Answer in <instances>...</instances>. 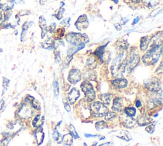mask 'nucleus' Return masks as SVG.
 <instances>
[{"label": "nucleus", "instance_id": "nucleus-1", "mask_svg": "<svg viewBox=\"0 0 163 146\" xmlns=\"http://www.w3.org/2000/svg\"><path fill=\"white\" fill-rule=\"evenodd\" d=\"M126 64L127 59L124 53H122L119 54L113 60L112 64L111 71L113 76L118 78H122L126 71Z\"/></svg>", "mask_w": 163, "mask_h": 146}, {"label": "nucleus", "instance_id": "nucleus-2", "mask_svg": "<svg viewBox=\"0 0 163 146\" xmlns=\"http://www.w3.org/2000/svg\"><path fill=\"white\" fill-rule=\"evenodd\" d=\"M162 53V45H152L150 50L142 57L143 63L147 66H153L159 60Z\"/></svg>", "mask_w": 163, "mask_h": 146}, {"label": "nucleus", "instance_id": "nucleus-3", "mask_svg": "<svg viewBox=\"0 0 163 146\" xmlns=\"http://www.w3.org/2000/svg\"><path fill=\"white\" fill-rule=\"evenodd\" d=\"M65 38L66 41L73 46H78L89 42V39L86 34L75 33V32H70L66 34Z\"/></svg>", "mask_w": 163, "mask_h": 146}, {"label": "nucleus", "instance_id": "nucleus-4", "mask_svg": "<svg viewBox=\"0 0 163 146\" xmlns=\"http://www.w3.org/2000/svg\"><path fill=\"white\" fill-rule=\"evenodd\" d=\"M90 110L93 116L96 117H101L105 116L108 109L102 103L99 101L94 102L90 106Z\"/></svg>", "mask_w": 163, "mask_h": 146}, {"label": "nucleus", "instance_id": "nucleus-5", "mask_svg": "<svg viewBox=\"0 0 163 146\" xmlns=\"http://www.w3.org/2000/svg\"><path fill=\"white\" fill-rule=\"evenodd\" d=\"M82 91L85 94V99L88 102H92L96 98V92L94 90L93 85L88 82L85 81L82 82L80 86Z\"/></svg>", "mask_w": 163, "mask_h": 146}, {"label": "nucleus", "instance_id": "nucleus-6", "mask_svg": "<svg viewBox=\"0 0 163 146\" xmlns=\"http://www.w3.org/2000/svg\"><path fill=\"white\" fill-rule=\"evenodd\" d=\"M144 85L149 91L154 92H157L161 90V84L160 81L156 77L147 79L146 82H145Z\"/></svg>", "mask_w": 163, "mask_h": 146}, {"label": "nucleus", "instance_id": "nucleus-7", "mask_svg": "<svg viewBox=\"0 0 163 146\" xmlns=\"http://www.w3.org/2000/svg\"><path fill=\"white\" fill-rule=\"evenodd\" d=\"M140 60V56L136 53H132L130 55L128 60L127 61L126 67L129 72H131L139 63Z\"/></svg>", "mask_w": 163, "mask_h": 146}, {"label": "nucleus", "instance_id": "nucleus-8", "mask_svg": "<svg viewBox=\"0 0 163 146\" xmlns=\"http://www.w3.org/2000/svg\"><path fill=\"white\" fill-rule=\"evenodd\" d=\"M82 79V73L80 70L77 69H73L70 70L68 80L71 84H76L79 82Z\"/></svg>", "mask_w": 163, "mask_h": 146}, {"label": "nucleus", "instance_id": "nucleus-9", "mask_svg": "<svg viewBox=\"0 0 163 146\" xmlns=\"http://www.w3.org/2000/svg\"><path fill=\"white\" fill-rule=\"evenodd\" d=\"M89 21L87 15L84 14L80 15L75 22V26L79 31L86 30L89 26Z\"/></svg>", "mask_w": 163, "mask_h": 146}, {"label": "nucleus", "instance_id": "nucleus-10", "mask_svg": "<svg viewBox=\"0 0 163 146\" xmlns=\"http://www.w3.org/2000/svg\"><path fill=\"white\" fill-rule=\"evenodd\" d=\"M19 113L20 116H21L22 117L28 119V118L31 117L32 116V114H33L34 112L31 108V106L29 107L28 105L23 104L21 106L19 111Z\"/></svg>", "mask_w": 163, "mask_h": 146}, {"label": "nucleus", "instance_id": "nucleus-11", "mask_svg": "<svg viewBox=\"0 0 163 146\" xmlns=\"http://www.w3.org/2000/svg\"><path fill=\"white\" fill-rule=\"evenodd\" d=\"M120 120H121L122 125L126 128H132L135 126L136 121L135 120L131 117H129L127 115H121L120 116Z\"/></svg>", "mask_w": 163, "mask_h": 146}, {"label": "nucleus", "instance_id": "nucleus-12", "mask_svg": "<svg viewBox=\"0 0 163 146\" xmlns=\"http://www.w3.org/2000/svg\"><path fill=\"white\" fill-rule=\"evenodd\" d=\"M80 91L76 88H73L68 95V101L71 104H74L80 97Z\"/></svg>", "mask_w": 163, "mask_h": 146}, {"label": "nucleus", "instance_id": "nucleus-13", "mask_svg": "<svg viewBox=\"0 0 163 146\" xmlns=\"http://www.w3.org/2000/svg\"><path fill=\"white\" fill-rule=\"evenodd\" d=\"M112 85L116 88H124L127 86L128 82L125 78H118L112 82Z\"/></svg>", "mask_w": 163, "mask_h": 146}, {"label": "nucleus", "instance_id": "nucleus-14", "mask_svg": "<svg viewBox=\"0 0 163 146\" xmlns=\"http://www.w3.org/2000/svg\"><path fill=\"white\" fill-rule=\"evenodd\" d=\"M14 4V0H0V9L4 11L11 10Z\"/></svg>", "mask_w": 163, "mask_h": 146}, {"label": "nucleus", "instance_id": "nucleus-15", "mask_svg": "<svg viewBox=\"0 0 163 146\" xmlns=\"http://www.w3.org/2000/svg\"><path fill=\"white\" fill-rule=\"evenodd\" d=\"M123 108V102H122V99L120 97H118L113 100V105L112 109L117 112H120Z\"/></svg>", "mask_w": 163, "mask_h": 146}, {"label": "nucleus", "instance_id": "nucleus-16", "mask_svg": "<svg viewBox=\"0 0 163 146\" xmlns=\"http://www.w3.org/2000/svg\"><path fill=\"white\" fill-rule=\"evenodd\" d=\"M151 123L150 118L146 115H142L137 118V123L140 126H147Z\"/></svg>", "mask_w": 163, "mask_h": 146}, {"label": "nucleus", "instance_id": "nucleus-17", "mask_svg": "<svg viewBox=\"0 0 163 146\" xmlns=\"http://www.w3.org/2000/svg\"><path fill=\"white\" fill-rule=\"evenodd\" d=\"M151 39L149 37H143L140 40V50L142 51H145L149 46Z\"/></svg>", "mask_w": 163, "mask_h": 146}, {"label": "nucleus", "instance_id": "nucleus-18", "mask_svg": "<svg viewBox=\"0 0 163 146\" xmlns=\"http://www.w3.org/2000/svg\"><path fill=\"white\" fill-rule=\"evenodd\" d=\"M85 47V44H80L78 46H73V47L70 48L67 51V55L68 57H72L73 55H75L78 51L82 50L83 48Z\"/></svg>", "mask_w": 163, "mask_h": 146}, {"label": "nucleus", "instance_id": "nucleus-19", "mask_svg": "<svg viewBox=\"0 0 163 146\" xmlns=\"http://www.w3.org/2000/svg\"><path fill=\"white\" fill-rule=\"evenodd\" d=\"M39 24H40V27L41 28V29H42V38L44 39L47 31V21L44 16H41V17H40Z\"/></svg>", "mask_w": 163, "mask_h": 146}, {"label": "nucleus", "instance_id": "nucleus-20", "mask_svg": "<svg viewBox=\"0 0 163 146\" xmlns=\"http://www.w3.org/2000/svg\"><path fill=\"white\" fill-rule=\"evenodd\" d=\"M42 47L45 50H52L55 47V43L54 40L49 39L42 43Z\"/></svg>", "mask_w": 163, "mask_h": 146}, {"label": "nucleus", "instance_id": "nucleus-21", "mask_svg": "<svg viewBox=\"0 0 163 146\" xmlns=\"http://www.w3.org/2000/svg\"><path fill=\"white\" fill-rule=\"evenodd\" d=\"M99 98L103 104L109 105L112 101V95L110 94H103L100 95Z\"/></svg>", "mask_w": 163, "mask_h": 146}, {"label": "nucleus", "instance_id": "nucleus-22", "mask_svg": "<svg viewBox=\"0 0 163 146\" xmlns=\"http://www.w3.org/2000/svg\"><path fill=\"white\" fill-rule=\"evenodd\" d=\"M107 44L101 46L96 49V50L94 52V55L97 56V57L98 58L101 62L103 61V56H104V48L107 46Z\"/></svg>", "mask_w": 163, "mask_h": 146}, {"label": "nucleus", "instance_id": "nucleus-23", "mask_svg": "<svg viewBox=\"0 0 163 146\" xmlns=\"http://www.w3.org/2000/svg\"><path fill=\"white\" fill-rule=\"evenodd\" d=\"M44 122V117H42L41 115H37L32 121V125L36 128H39L42 126Z\"/></svg>", "mask_w": 163, "mask_h": 146}, {"label": "nucleus", "instance_id": "nucleus-24", "mask_svg": "<svg viewBox=\"0 0 163 146\" xmlns=\"http://www.w3.org/2000/svg\"><path fill=\"white\" fill-rule=\"evenodd\" d=\"M73 137L70 133H68L67 135H65L62 138V142L64 143V145L70 146L73 143Z\"/></svg>", "mask_w": 163, "mask_h": 146}, {"label": "nucleus", "instance_id": "nucleus-25", "mask_svg": "<svg viewBox=\"0 0 163 146\" xmlns=\"http://www.w3.org/2000/svg\"><path fill=\"white\" fill-rule=\"evenodd\" d=\"M162 104V100L161 99H154L149 101L147 107L149 109H152L155 107H158L159 104Z\"/></svg>", "mask_w": 163, "mask_h": 146}, {"label": "nucleus", "instance_id": "nucleus-26", "mask_svg": "<svg viewBox=\"0 0 163 146\" xmlns=\"http://www.w3.org/2000/svg\"><path fill=\"white\" fill-rule=\"evenodd\" d=\"M86 65H87V66L89 68H91V69H94V68L96 67V65H97L96 60L95 59L94 57H93V56H92V57L89 58V59L87 60Z\"/></svg>", "mask_w": 163, "mask_h": 146}, {"label": "nucleus", "instance_id": "nucleus-27", "mask_svg": "<svg viewBox=\"0 0 163 146\" xmlns=\"http://www.w3.org/2000/svg\"><path fill=\"white\" fill-rule=\"evenodd\" d=\"M124 112L127 116L133 117L136 115V109L134 107H126L124 110Z\"/></svg>", "mask_w": 163, "mask_h": 146}, {"label": "nucleus", "instance_id": "nucleus-28", "mask_svg": "<svg viewBox=\"0 0 163 146\" xmlns=\"http://www.w3.org/2000/svg\"><path fill=\"white\" fill-rule=\"evenodd\" d=\"M96 128L97 129V130H101L106 128H107V123H106L104 120H101L97 122L96 123Z\"/></svg>", "mask_w": 163, "mask_h": 146}, {"label": "nucleus", "instance_id": "nucleus-29", "mask_svg": "<svg viewBox=\"0 0 163 146\" xmlns=\"http://www.w3.org/2000/svg\"><path fill=\"white\" fill-rule=\"evenodd\" d=\"M145 4L147 5L149 7H154L157 5L159 0H143Z\"/></svg>", "mask_w": 163, "mask_h": 146}, {"label": "nucleus", "instance_id": "nucleus-30", "mask_svg": "<svg viewBox=\"0 0 163 146\" xmlns=\"http://www.w3.org/2000/svg\"><path fill=\"white\" fill-rule=\"evenodd\" d=\"M105 119L107 120H111L117 117V113L114 112H109L105 114Z\"/></svg>", "mask_w": 163, "mask_h": 146}, {"label": "nucleus", "instance_id": "nucleus-31", "mask_svg": "<svg viewBox=\"0 0 163 146\" xmlns=\"http://www.w3.org/2000/svg\"><path fill=\"white\" fill-rule=\"evenodd\" d=\"M53 139L58 142V143H61L62 142V138L63 136L61 135V134L57 131L55 130L53 133Z\"/></svg>", "mask_w": 163, "mask_h": 146}, {"label": "nucleus", "instance_id": "nucleus-32", "mask_svg": "<svg viewBox=\"0 0 163 146\" xmlns=\"http://www.w3.org/2000/svg\"><path fill=\"white\" fill-rule=\"evenodd\" d=\"M70 134L72 135V136L73 138H75V139H78L79 138V136L77 132V131L75 130V127L73 126L72 124H71L70 126Z\"/></svg>", "mask_w": 163, "mask_h": 146}, {"label": "nucleus", "instance_id": "nucleus-33", "mask_svg": "<svg viewBox=\"0 0 163 146\" xmlns=\"http://www.w3.org/2000/svg\"><path fill=\"white\" fill-rule=\"evenodd\" d=\"M84 78L85 79H90V80H94V78H95L94 72L93 71H87L84 75Z\"/></svg>", "mask_w": 163, "mask_h": 146}, {"label": "nucleus", "instance_id": "nucleus-34", "mask_svg": "<svg viewBox=\"0 0 163 146\" xmlns=\"http://www.w3.org/2000/svg\"><path fill=\"white\" fill-rule=\"evenodd\" d=\"M54 92L55 97H58L59 94V87L58 82L57 81L54 83Z\"/></svg>", "mask_w": 163, "mask_h": 146}, {"label": "nucleus", "instance_id": "nucleus-35", "mask_svg": "<svg viewBox=\"0 0 163 146\" xmlns=\"http://www.w3.org/2000/svg\"><path fill=\"white\" fill-rule=\"evenodd\" d=\"M64 12V9H61L58 12V13H57L55 15V18L58 19V20H60L63 18V14Z\"/></svg>", "mask_w": 163, "mask_h": 146}, {"label": "nucleus", "instance_id": "nucleus-36", "mask_svg": "<svg viewBox=\"0 0 163 146\" xmlns=\"http://www.w3.org/2000/svg\"><path fill=\"white\" fill-rule=\"evenodd\" d=\"M55 28H56V24L53 22L51 24V25L48 27L47 31L48 32H50V33H53V32L55 30Z\"/></svg>", "mask_w": 163, "mask_h": 146}, {"label": "nucleus", "instance_id": "nucleus-37", "mask_svg": "<svg viewBox=\"0 0 163 146\" xmlns=\"http://www.w3.org/2000/svg\"><path fill=\"white\" fill-rule=\"evenodd\" d=\"M154 130H155V125L154 124H151V125L148 126L146 128V131L150 134L153 133Z\"/></svg>", "mask_w": 163, "mask_h": 146}, {"label": "nucleus", "instance_id": "nucleus-38", "mask_svg": "<svg viewBox=\"0 0 163 146\" xmlns=\"http://www.w3.org/2000/svg\"><path fill=\"white\" fill-rule=\"evenodd\" d=\"M61 55L59 51H56L55 53V61L56 63H59L61 62Z\"/></svg>", "mask_w": 163, "mask_h": 146}, {"label": "nucleus", "instance_id": "nucleus-39", "mask_svg": "<svg viewBox=\"0 0 163 146\" xmlns=\"http://www.w3.org/2000/svg\"><path fill=\"white\" fill-rule=\"evenodd\" d=\"M63 103H64V108L66 110L67 112H70L71 110V107H70V105L69 104L68 102V101H63Z\"/></svg>", "mask_w": 163, "mask_h": 146}, {"label": "nucleus", "instance_id": "nucleus-40", "mask_svg": "<svg viewBox=\"0 0 163 146\" xmlns=\"http://www.w3.org/2000/svg\"><path fill=\"white\" fill-rule=\"evenodd\" d=\"M70 18H68L66 19H65L63 22L65 23V25H67V26H70Z\"/></svg>", "mask_w": 163, "mask_h": 146}, {"label": "nucleus", "instance_id": "nucleus-41", "mask_svg": "<svg viewBox=\"0 0 163 146\" xmlns=\"http://www.w3.org/2000/svg\"><path fill=\"white\" fill-rule=\"evenodd\" d=\"M156 73H158V74H162V62L161 63V65L159 66V67L157 68L156 72Z\"/></svg>", "mask_w": 163, "mask_h": 146}, {"label": "nucleus", "instance_id": "nucleus-42", "mask_svg": "<svg viewBox=\"0 0 163 146\" xmlns=\"http://www.w3.org/2000/svg\"><path fill=\"white\" fill-rule=\"evenodd\" d=\"M129 21V19L126 18H123L122 19V25H124V24L127 22Z\"/></svg>", "mask_w": 163, "mask_h": 146}, {"label": "nucleus", "instance_id": "nucleus-43", "mask_svg": "<svg viewBox=\"0 0 163 146\" xmlns=\"http://www.w3.org/2000/svg\"><path fill=\"white\" fill-rule=\"evenodd\" d=\"M140 17H137L136 19H134V21H133V22L132 23L133 25H135V24H136V23H138V22H139V21H140Z\"/></svg>", "mask_w": 163, "mask_h": 146}, {"label": "nucleus", "instance_id": "nucleus-44", "mask_svg": "<svg viewBox=\"0 0 163 146\" xmlns=\"http://www.w3.org/2000/svg\"><path fill=\"white\" fill-rule=\"evenodd\" d=\"M98 135H91V134H85V136L87 137V138H91V137H96V136H97Z\"/></svg>", "mask_w": 163, "mask_h": 146}, {"label": "nucleus", "instance_id": "nucleus-45", "mask_svg": "<svg viewBox=\"0 0 163 146\" xmlns=\"http://www.w3.org/2000/svg\"><path fill=\"white\" fill-rule=\"evenodd\" d=\"M136 106L138 108H140V107H142V103H141V101H139V100H138L136 101Z\"/></svg>", "mask_w": 163, "mask_h": 146}, {"label": "nucleus", "instance_id": "nucleus-46", "mask_svg": "<svg viewBox=\"0 0 163 146\" xmlns=\"http://www.w3.org/2000/svg\"><path fill=\"white\" fill-rule=\"evenodd\" d=\"M115 27H116V28L117 30H120L121 28H122V25H120L119 24H116V25H115Z\"/></svg>", "mask_w": 163, "mask_h": 146}, {"label": "nucleus", "instance_id": "nucleus-47", "mask_svg": "<svg viewBox=\"0 0 163 146\" xmlns=\"http://www.w3.org/2000/svg\"><path fill=\"white\" fill-rule=\"evenodd\" d=\"M3 21V15L2 14L0 13V24H2Z\"/></svg>", "mask_w": 163, "mask_h": 146}, {"label": "nucleus", "instance_id": "nucleus-48", "mask_svg": "<svg viewBox=\"0 0 163 146\" xmlns=\"http://www.w3.org/2000/svg\"><path fill=\"white\" fill-rule=\"evenodd\" d=\"M3 104H4V101L2 100L1 102H0V110H1L3 108Z\"/></svg>", "mask_w": 163, "mask_h": 146}, {"label": "nucleus", "instance_id": "nucleus-49", "mask_svg": "<svg viewBox=\"0 0 163 146\" xmlns=\"http://www.w3.org/2000/svg\"><path fill=\"white\" fill-rule=\"evenodd\" d=\"M109 144H110V142H106L104 144H103L100 145V146H108Z\"/></svg>", "mask_w": 163, "mask_h": 146}, {"label": "nucleus", "instance_id": "nucleus-50", "mask_svg": "<svg viewBox=\"0 0 163 146\" xmlns=\"http://www.w3.org/2000/svg\"><path fill=\"white\" fill-rule=\"evenodd\" d=\"M100 136V140H104L105 139L104 136Z\"/></svg>", "mask_w": 163, "mask_h": 146}, {"label": "nucleus", "instance_id": "nucleus-51", "mask_svg": "<svg viewBox=\"0 0 163 146\" xmlns=\"http://www.w3.org/2000/svg\"><path fill=\"white\" fill-rule=\"evenodd\" d=\"M113 1L116 3H118V2H119V0H113Z\"/></svg>", "mask_w": 163, "mask_h": 146}, {"label": "nucleus", "instance_id": "nucleus-52", "mask_svg": "<svg viewBox=\"0 0 163 146\" xmlns=\"http://www.w3.org/2000/svg\"><path fill=\"white\" fill-rule=\"evenodd\" d=\"M97 142H94V144L92 145V146H96L97 145Z\"/></svg>", "mask_w": 163, "mask_h": 146}, {"label": "nucleus", "instance_id": "nucleus-53", "mask_svg": "<svg viewBox=\"0 0 163 146\" xmlns=\"http://www.w3.org/2000/svg\"><path fill=\"white\" fill-rule=\"evenodd\" d=\"M84 146H87V145L85 143H84Z\"/></svg>", "mask_w": 163, "mask_h": 146}]
</instances>
